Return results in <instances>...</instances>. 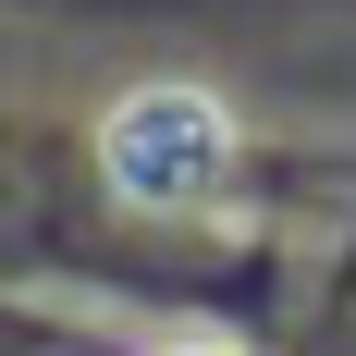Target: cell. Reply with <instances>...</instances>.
<instances>
[{
  "mask_svg": "<svg viewBox=\"0 0 356 356\" xmlns=\"http://www.w3.org/2000/svg\"><path fill=\"white\" fill-rule=\"evenodd\" d=\"M99 160H111V184H123L136 209H221V184H234V123H221V99H197V86H136V99L99 123Z\"/></svg>",
  "mask_w": 356,
  "mask_h": 356,
  "instance_id": "obj_1",
  "label": "cell"
}]
</instances>
